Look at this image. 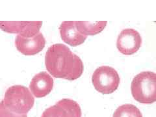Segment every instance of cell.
<instances>
[{"label":"cell","mask_w":156,"mask_h":117,"mask_svg":"<svg viewBox=\"0 0 156 117\" xmlns=\"http://www.w3.org/2000/svg\"><path fill=\"white\" fill-rule=\"evenodd\" d=\"M53 87V80L46 72H41L33 77L30 85L32 94L36 98H43L51 92Z\"/></svg>","instance_id":"obj_9"},{"label":"cell","mask_w":156,"mask_h":117,"mask_svg":"<svg viewBox=\"0 0 156 117\" xmlns=\"http://www.w3.org/2000/svg\"><path fill=\"white\" fill-rule=\"evenodd\" d=\"M17 50L25 55H34L41 52L45 47L46 40L43 35L39 32L31 38L18 35L15 40Z\"/></svg>","instance_id":"obj_8"},{"label":"cell","mask_w":156,"mask_h":117,"mask_svg":"<svg viewBox=\"0 0 156 117\" xmlns=\"http://www.w3.org/2000/svg\"><path fill=\"white\" fill-rule=\"evenodd\" d=\"M113 117H143V115L136 106L132 104H124L117 108Z\"/></svg>","instance_id":"obj_12"},{"label":"cell","mask_w":156,"mask_h":117,"mask_svg":"<svg viewBox=\"0 0 156 117\" xmlns=\"http://www.w3.org/2000/svg\"><path fill=\"white\" fill-rule=\"evenodd\" d=\"M142 45V38L139 32L133 29H126L121 31L117 39L116 46L124 55H133Z\"/></svg>","instance_id":"obj_6"},{"label":"cell","mask_w":156,"mask_h":117,"mask_svg":"<svg viewBox=\"0 0 156 117\" xmlns=\"http://www.w3.org/2000/svg\"><path fill=\"white\" fill-rule=\"evenodd\" d=\"M131 93L134 99L141 104L156 101V74L143 72L136 75L131 82Z\"/></svg>","instance_id":"obj_2"},{"label":"cell","mask_w":156,"mask_h":117,"mask_svg":"<svg viewBox=\"0 0 156 117\" xmlns=\"http://www.w3.org/2000/svg\"><path fill=\"white\" fill-rule=\"evenodd\" d=\"M0 117H27V115H18L9 110L3 100L0 101Z\"/></svg>","instance_id":"obj_13"},{"label":"cell","mask_w":156,"mask_h":117,"mask_svg":"<svg viewBox=\"0 0 156 117\" xmlns=\"http://www.w3.org/2000/svg\"><path fill=\"white\" fill-rule=\"evenodd\" d=\"M61 38L65 43L71 46H77L83 43L87 36L83 35L77 30L76 22H63L59 27Z\"/></svg>","instance_id":"obj_10"},{"label":"cell","mask_w":156,"mask_h":117,"mask_svg":"<svg viewBox=\"0 0 156 117\" xmlns=\"http://www.w3.org/2000/svg\"><path fill=\"white\" fill-rule=\"evenodd\" d=\"M41 117H81V109L76 101L65 98L46 109Z\"/></svg>","instance_id":"obj_5"},{"label":"cell","mask_w":156,"mask_h":117,"mask_svg":"<svg viewBox=\"0 0 156 117\" xmlns=\"http://www.w3.org/2000/svg\"><path fill=\"white\" fill-rule=\"evenodd\" d=\"M107 22H76L77 30L80 33L87 35H95L104 30Z\"/></svg>","instance_id":"obj_11"},{"label":"cell","mask_w":156,"mask_h":117,"mask_svg":"<svg viewBox=\"0 0 156 117\" xmlns=\"http://www.w3.org/2000/svg\"><path fill=\"white\" fill-rule=\"evenodd\" d=\"M45 65L51 76L69 81L80 77L84 69L81 58L62 44H55L48 48Z\"/></svg>","instance_id":"obj_1"},{"label":"cell","mask_w":156,"mask_h":117,"mask_svg":"<svg viewBox=\"0 0 156 117\" xmlns=\"http://www.w3.org/2000/svg\"><path fill=\"white\" fill-rule=\"evenodd\" d=\"M42 22H0V29L9 33H17L26 38L33 37L39 33Z\"/></svg>","instance_id":"obj_7"},{"label":"cell","mask_w":156,"mask_h":117,"mask_svg":"<svg viewBox=\"0 0 156 117\" xmlns=\"http://www.w3.org/2000/svg\"><path fill=\"white\" fill-rule=\"evenodd\" d=\"M92 82L97 91L104 94H109L118 89L120 77L113 68L102 66L94 72L92 76Z\"/></svg>","instance_id":"obj_4"},{"label":"cell","mask_w":156,"mask_h":117,"mask_svg":"<svg viewBox=\"0 0 156 117\" xmlns=\"http://www.w3.org/2000/svg\"><path fill=\"white\" fill-rule=\"evenodd\" d=\"M4 104L7 108L18 115H27L35 103V98L27 87L14 85L7 90Z\"/></svg>","instance_id":"obj_3"}]
</instances>
